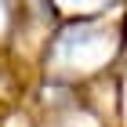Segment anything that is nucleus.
Listing matches in <instances>:
<instances>
[{
  "label": "nucleus",
  "instance_id": "1",
  "mask_svg": "<svg viewBox=\"0 0 127 127\" xmlns=\"http://www.w3.org/2000/svg\"><path fill=\"white\" fill-rule=\"evenodd\" d=\"M109 51V36L105 29H95V26H80V29H69L65 36L55 44V58L62 65H80L91 69L102 62V55Z\"/></svg>",
  "mask_w": 127,
  "mask_h": 127
},
{
  "label": "nucleus",
  "instance_id": "2",
  "mask_svg": "<svg viewBox=\"0 0 127 127\" xmlns=\"http://www.w3.org/2000/svg\"><path fill=\"white\" fill-rule=\"evenodd\" d=\"M102 0H58V7L65 11H87V7H98Z\"/></svg>",
  "mask_w": 127,
  "mask_h": 127
}]
</instances>
